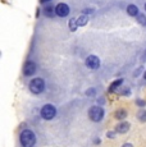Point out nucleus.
<instances>
[{"mask_svg":"<svg viewBox=\"0 0 146 147\" xmlns=\"http://www.w3.org/2000/svg\"><path fill=\"white\" fill-rule=\"evenodd\" d=\"M41 3H46V1H50V0H40Z\"/></svg>","mask_w":146,"mask_h":147,"instance_id":"5701e85b","label":"nucleus"},{"mask_svg":"<svg viewBox=\"0 0 146 147\" xmlns=\"http://www.w3.org/2000/svg\"><path fill=\"white\" fill-rule=\"evenodd\" d=\"M144 80H146V72L144 73Z\"/></svg>","mask_w":146,"mask_h":147,"instance_id":"b1692460","label":"nucleus"},{"mask_svg":"<svg viewBox=\"0 0 146 147\" xmlns=\"http://www.w3.org/2000/svg\"><path fill=\"white\" fill-rule=\"evenodd\" d=\"M89 22V17H87V14H83L82 13V16H80L77 18V23H78V27H81V26H85L86 23Z\"/></svg>","mask_w":146,"mask_h":147,"instance_id":"9d476101","label":"nucleus"},{"mask_svg":"<svg viewBox=\"0 0 146 147\" xmlns=\"http://www.w3.org/2000/svg\"><path fill=\"white\" fill-rule=\"evenodd\" d=\"M36 72V64L33 61H27L23 67V74L24 76H32Z\"/></svg>","mask_w":146,"mask_h":147,"instance_id":"0eeeda50","label":"nucleus"},{"mask_svg":"<svg viewBox=\"0 0 146 147\" xmlns=\"http://www.w3.org/2000/svg\"><path fill=\"white\" fill-rule=\"evenodd\" d=\"M130 123H127V121H120L119 124L117 125L116 131L118 133H127L128 131H130Z\"/></svg>","mask_w":146,"mask_h":147,"instance_id":"6e6552de","label":"nucleus"},{"mask_svg":"<svg viewBox=\"0 0 146 147\" xmlns=\"http://www.w3.org/2000/svg\"><path fill=\"white\" fill-rule=\"evenodd\" d=\"M82 13L83 14H91V13H94V9H85Z\"/></svg>","mask_w":146,"mask_h":147,"instance_id":"a211bd4d","label":"nucleus"},{"mask_svg":"<svg viewBox=\"0 0 146 147\" xmlns=\"http://www.w3.org/2000/svg\"><path fill=\"white\" fill-rule=\"evenodd\" d=\"M106 136H108L109 138H114V137H116V133H114V132H108V134H106Z\"/></svg>","mask_w":146,"mask_h":147,"instance_id":"aec40b11","label":"nucleus"},{"mask_svg":"<svg viewBox=\"0 0 146 147\" xmlns=\"http://www.w3.org/2000/svg\"><path fill=\"white\" fill-rule=\"evenodd\" d=\"M137 118H139L140 121H146V110H144V109L139 110V113H137Z\"/></svg>","mask_w":146,"mask_h":147,"instance_id":"dca6fc26","label":"nucleus"},{"mask_svg":"<svg viewBox=\"0 0 146 147\" xmlns=\"http://www.w3.org/2000/svg\"><path fill=\"white\" fill-rule=\"evenodd\" d=\"M30 90H31L32 94H36V95L41 94V92L45 90L44 80L43 78H35V80H32L31 81V83H30Z\"/></svg>","mask_w":146,"mask_h":147,"instance_id":"f03ea898","label":"nucleus"},{"mask_svg":"<svg viewBox=\"0 0 146 147\" xmlns=\"http://www.w3.org/2000/svg\"><path fill=\"white\" fill-rule=\"evenodd\" d=\"M137 21H139L140 24L146 26V16L144 13H139V14H137Z\"/></svg>","mask_w":146,"mask_h":147,"instance_id":"2eb2a0df","label":"nucleus"},{"mask_svg":"<svg viewBox=\"0 0 146 147\" xmlns=\"http://www.w3.org/2000/svg\"><path fill=\"white\" fill-rule=\"evenodd\" d=\"M89 117L92 121H100L104 118V110L100 106H92L89 110Z\"/></svg>","mask_w":146,"mask_h":147,"instance_id":"20e7f679","label":"nucleus"},{"mask_svg":"<svg viewBox=\"0 0 146 147\" xmlns=\"http://www.w3.org/2000/svg\"><path fill=\"white\" fill-rule=\"evenodd\" d=\"M145 10H146V4H145Z\"/></svg>","mask_w":146,"mask_h":147,"instance_id":"393cba45","label":"nucleus"},{"mask_svg":"<svg viewBox=\"0 0 146 147\" xmlns=\"http://www.w3.org/2000/svg\"><path fill=\"white\" fill-rule=\"evenodd\" d=\"M136 104H137V105H139V106H145V101L144 100H140V98H139V100H137L136 101Z\"/></svg>","mask_w":146,"mask_h":147,"instance_id":"f3484780","label":"nucleus"},{"mask_svg":"<svg viewBox=\"0 0 146 147\" xmlns=\"http://www.w3.org/2000/svg\"><path fill=\"white\" fill-rule=\"evenodd\" d=\"M43 12H44V14H45V16H46V17H49V18H51V17H53V14H54V8H53V7H50V5H47V7H45V8H44V10H43Z\"/></svg>","mask_w":146,"mask_h":147,"instance_id":"ddd939ff","label":"nucleus"},{"mask_svg":"<svg viewBox=\"0 0 146 147\" xmlns=\"http://www.w3.org/2000/svg\"><path fill=\"white\" fill-rule=\"evenodd\" d=\"M21 143L23 147H33L36 143V136L31 129H24L21 133Z\"/></svg>","mask_w":146,"mask_h":147,"instance_id":"f257e3e1","label":"nucleus"},{"mask_svg":"<svg viewBox=\"0 0 146 147\" xmlns=\"http://www.w3.org/2000/svg\"><path fill=\"white\" fill-rule=\"evenodd\" d=\"M127 13H128V16H131V17H137V14H139V8L135 4H130L127 7Z\"/></svg>","mask_w":146,"mask_h":147,"instance_id":"1a4fd4ad","label":"nucleus"},{"mask_svg":"<svg viewBox=\"0 0 146 147\" xmlns=\"http://www.w3.org/2000/svg\"><path fill=\"white\" fill-rule=\"evenodd\" d=\"M122 83H123V80H117L116 82H113V83L110 84V87H109V91H110V92L118 91V87H119Z\"/></svg>","mask_w":146,"mask_h":147,"instance_id":"f8f14e48","label":"nucleus"},{"mask_svg":"<svg viewBox=\"0 0 146 147\" xmlns=\"http://www.w3.org/2000/svg\"><path fill=\"white\" fill-rule=\"evenodd\" d=\"M86 65H87L90 69L96 70L97 68L100 67V59L97 58L96 55H90V56H87V59H86Z\"/></svg>","mask_w":146,"mask_h":147,"instance_id":"39448f33","label":"nucleus"},{"mask_svg":"<svg viewBox=\"0 0 146 147\" xmlns=\"http://www.w3.org/2000/svg\"><path fill=\"white\" fill-rule=\"evenodd\" d=\"M122 147H133V146L131 143H124V145H122Z\"/></svg>","mask_w":146,"mask_h":147,"instance_id":"4be33fe9","label":"nucleus"},{"mask_svg":"<svg viewBox=\"0 0 146 147\" xmlns=\"http://www.w3.org/2000/svg\"><path fill=\"white\" fill-rule=\"evenodd\" d=\"M40 114L45 120H51L53 118L57 115V109H55V106H53L51 104H46L45 106H43Z\"/></svg>","mask_w":146,"mask_h":147,"instance_id":"7ed1b4c3","label":"nucleus"},{"mask_svg":"<svg viewBox=\"0 0 146 147\" xmlns=\"http://www.w3.org/2000/svg\"><path fill=\"white\" fill-rule=\"evenodd\" d=\"M87 94V96H91V95H95V90L94 88H90V91L86 92Z\"/></svg>","mask_w":146,"mask_h":147,"instance_id":"6ab92c4d","label":"nucleus"},{"mask_svg":"<svg viewBox=\"0 0 146 147\" xmlns=\"http://www.w3.org/2000/svg\"><path fill=\"white\" fill-rule=\"evenodd\" d=\"M55 14L58 17H67L69 14V7L64 3H59L55 7Z\"/></svg>","mask_w":146,"mask_h":147,"instance_id":"423d86ee","label":"nucleus"},{"mask_svg":"<svg viewBox=\"0 0 146 147\" xmlns=\"http://www.w3.org/2000/svg\"><path fill=\"white\" fill-rule=\"evenodd\" d=\"M126 117H127V111L124 109H119L116 111V118L118 120H124Z\"/></svg>","mask_w":146,"mask_h":147,"instance_id":"9b49d317","label":"nucleus"},{"mask_svg":"<svg viewBox=\"0 0 146 147\" xmlns=\"http://www.w3.org/2000/svg\"><path fill=\"white\" fill-rule=\"evenodd\" d=\"M77 27H78V23H77V19H74V18H72V19H69V30L72 31V32H74L76 30H77Z\"/></svg>","mask_w":146,"mask_h":147,"instance_id":"4468645a","label":"nucleus"},{"mask_svg":"<svg viewBox=\"0 0 146 147\" xmlns=\"http://www.w3.org/2000/svg\"><path fill=\"white\" fill-rule=\"evenodd\" d=\"M97 101H99V104H100V105H101V104H103V105H104V104H105V98H104V97H100Z\"/></svg>","mask_w":146,"mask_h":147,"instance_id":"412c9836","label":"nucleus"}]
</instances>
